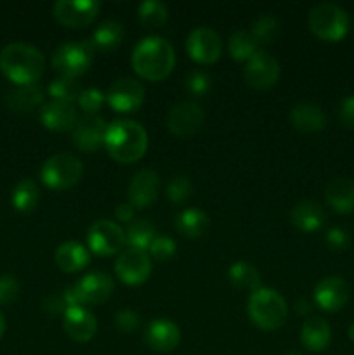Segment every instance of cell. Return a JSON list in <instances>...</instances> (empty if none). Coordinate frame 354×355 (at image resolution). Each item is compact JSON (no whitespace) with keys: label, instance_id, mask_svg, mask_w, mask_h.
I'll return each mask as SVG.
<instances>
[{"label":"cell","instance_id":"1","mask_svg":"<svg viewBox=\"0 0 354 355\" xmlns=\"http://www.w3.org/2000/svg\"><path fill=\"white\" fill-rule=\"evenodd\" d=\"M132 68L149 82L165 80L176 66V52L169 40L156 35L142 38L132 51Z\"/></svg>","mask_w":354,"mask_h":355},{"label":"cell","instance_id":"2","mask_svg":"<svg viewBox=\"0 0 354 355\" xmlns=\"http://www.w3.org/2000/svg\"><path fill=\"white\" fill-rule=\"evenodd\" d=\"M44 68V54L30 44L14 42L0 51V71L16 87L37 85Z\"/></svg>","mask_w":354,"mask_h":355},{"label":"cell","instance_id":"3","mask_svg":"<svg viewBox=\"0 0 354 355\" xmlns=\"http://www.w3.org/2000/svg\"><path fill=\"white\" fill-rule=\"evenodd\" d=\"M108 155L118 163H135L148 149V134L144 127L134 120H115L108 125L104 135Z\"/></svg>","mask_w":354,"mask_h":355},{"label":"cell","instance_id":"4","mask_svg":"<svg viewBox=\"0 0 354 355\" xmlns=\"http://www.w3.org/2000/svg\"><path fill=\"white\" fill-rule=\"evenodd\" d=\"M246 312L257 328L262 331H274L287 321L288 305L276 290L260 286L259 290L250 293Z\"/></svg>","mask_w":354,"mask_h":355},{"label":"cell","instance_id":"5","mask_svg":"<svg viewBox=\"0 0 354 355\" xmlns=\"http://www.w3.org/2000/svg\"><path fill=\"white\" fill-rule=\"evenodd\" d=\"M309 28L318 38L325 42H339L349 30V16L337 3H316L309 10Z\"/></svg>","mask_w":354,"mask_h":355},{"label":"cell","instance_id":"6","mask_svg":"<svg viewBox=\"0 0 354 355\" xmlns=\"http://www.w3.org/2000/svg\"><path fill=\"white\" fill-rule=\"evenodd\" d=\"M83 175V165L80 158L69 153H58L42 165L40 179L49 189L62 191L76 186Z\"/></svg>","mask_w":354,"mask_h":355},{"label":"cell","instance_id":"7","mask_svg":"<svg viewBox=\"0 0 354 355\" xmlns=\"http://www.w3.org/2000/svg\"><path fill=\"white\" fill-rule=\"evenodd\" d=\"M94 47L89 40H71L59 45L52 54V66L61 75L78 78L92 66Z\"/></svg>","mask_w":354,"mask_h":355},{"label":"cell","instance_id":"8","mask_svg":"<svg viewBox=\"0 0 354 355\" xmlns=\"http://www.w3.org/2000/svg\"><path fill=\"white\" fill-rule=\"evenodd\" d=\"M89 250L97 257L117 255L125 245V231L117 222L101 218L89 227L87 232Z\"/></svg>","mask_w":354,"mask_h":355},{"label":"cell","instance_id":"9","mask_svg":"<svg viewBox=\"0 0 354 355\" xmlns=\"http://www.w3.org/2000/svg\"><path fill=\"white\" fill-rule=\"evenodd\" d=\"M99 9L101 3L97 0H59L52 7V12L59 24L71 30H80L94 23Z\"/></svg>","mask_w":354,"mask_h":355},{"label":"cell","instance_id":"10","mask_svg":"<svg viewBox=\"0 0 354 355\" xmlns=\"http://www.w3.org/2000/svg\"><path fill=\"white\" fill-rule=\"evenodd\" d=\"M186 51L198 64H214L222 54L221 37L212 28L198 26L187 35Z\"/></svg>","mask_w":354,"mask_h":355},{"label":"cell","instance_id":"11","mask_svg":"<svg viewBox=\"0 0 354 355\" xmlns=\"http://www.w3.org/2000/svg\"><path fill=\"white\" fill-rule=\"evenodd\" d=\"M243 78L252 89H271V87L276 85L278 78H280V64L269 52L259 49L246 61L245 69H243Z\"/></svg>","mask_w":354,"mask_h":355},{"label":"cell","instance_id":"12","mask_svg":"<svg viewBox=\"0 0 354 355\" xmlns=\"http://www.w3.org/2000/svg\"><path fill=\"white\" fill-rule=\"evenodd\" d=\"M106 103L117 113H135L144 103V87L134 78H118L108 89Z\"/></svg>","mask_w":354,"mask_h":355},{"label":"cell","instance_id":"13","mask_svg":"<svg viewBox=\"0 0 354 355\" xmlns=\"http://www.w3.org/2000/svg\"><path fill=\"white\" fill-rule=\"evenodd\" d=\"M115 272L124 284L128 286H139L146 283L151 274V260L146 252L128 248L118 255L115 262Z\"/></svg>","mask_w":354,"mask_h":355},{"label":"cell","instance_id":"14","mask_svg":"<svg viewBox=\"0 0 354 355\" xmlns=\"http://www.w3.org/2000/svg\"><path fill=\"white\" fill-rule=\"evenodd\" d=\"M205 113L200 104L184 101L172 106L167 116V127L176 137H191L203 127Z\"/></svg>","mask_w":354,"mask_h":355},{"label":"cell","instance_id":"15","mask_svg":"<svg viewBox=\"0 0 354 355\" xmlns=\"http://www.w3.org/2000/svg\"><path fill=\"white\" fill-rule=\"evenodd\" d=\"M106 121L99 114H85L78 118L71 130V141L76 149L83 153H96L104 146L106 135Z\"/></svg>","mask_w":354,"mask_h":355},{"label":"cell","instance_id":"16","mask_svg":"<svg viewBox=\"0 0 354 355\" xmlns=\"http://www.w3.org/2000/svg\"><path fill=\"white\" fill-rule=\"evenodd\" d=\"M75 291L78 295L80 304L83 305H101L113 295L115 283L110 274L94 270L85 274L80 281H76Z\"/></svg>","mask_w":354,"mask_h":355},{"label":"cell","instance_id":"17","mask_svg":"<svg viewBox=\"0 0 354 355\" xmlns=\"http://www.w3.org/2000/svg\"><path fill=\"white\" fill-rule=\"evenodd\" d=\"M160 194V177L155 170H139L128 184V203L135 210L151 207Z\"/></svg>","mask_w":354,"mask_h":355},{"label":"cell","instance_id":"18","mask_svg":"<svg viewBox=\"0 0 354 355\" xmlns=\"http://www.w3.org/2000/svg\"><path fill=\"white\" fill-rule=\"evenodd\" d=\"M144 343L151 350L160 354L172 352L180 343V329L170 319H153L144 331Z\"/></svg>","mask_w":354,"mask_h":355},{"label":"cell","instance_id":"19","mask_svg":"<svg viewBox=\"0 0 354 355\" xmlns=\"http://www.w3.org/2000/svg\"><path fill=\"white\" fill-rule=\"evenodd\" d=\"M314 304L326 312H337L349 300V286L340 276L323 277L314 288Z\"/></svg>","mask_w":354,"mask_h":355},{"label":"cell","instance_id":"20","mask_svg":"<svg viewBox=\"0 0 354 355\" xmlns=\"http://www.w3.org/2000/svg\"><path fill=\"white\" fill-rule=\"evenodd\" d=\"M62 329L73 342L85 343L97 333V321L85 307H71L62 314Z\"/></svg>","mask_w":354,"mask_h":355},{"label":"cell","instance_id":"21","mask_svg":"<svg viewBox=\"0 0 354 355\" xmlns=\"http://www.w3.org/2000/svg\"><path fill=\"white\" fill-rule=\"evenodd\" d=\"M40 121L45 128L52 132L73 130L78 121V113H76L75 104L49 101L40 107Z\"/></svg>","mask_w":354,"mask_h":355},{"label":"cell","instance_id":"22","mask_svg":"<svg viewBox=\"0 0 354 355\" xmlns=\"http://www.w3.org/2000/svg\"><path fill=\"white\" fill-rule=\"evenodd\" d=\"M325 200L337 214L354 211V182L347 177L332 179L325 187Z\"/></svg>","mask_w":354,"mask_h":355},{"label":"cell","instance_id":"23","mask_svg":"<svg viewBox=\"0 0 354 355\" xmlns=\"http://www.w3.org/2000/svg\"><path fill=\"white\" fill-rule=\"evenodd\" d=\"M290 220L298 231L314 232L321 229L326 222V214L323 207L316 201H298L290 211Z\"/></svg>","mask_w":354,"mask_h":355},{"label":"cell","instance_id":"24","mask_svg":"<svg viewBox=\"0 0 354 355\" xmlns=\"http://www.w3.org/2000/svg\"><path fill=\"white\" fill-rule=\"evenodd\" d=\"M56 266L66 274H75L85 269L90 262L89 250L76 241H66L58 246L54 253Z\"/></svg>","mask_w":354,"mask_h":355},{"label":"cell","instance_id":"25","mask_svg":"<svg viewBox=\"0 0 354 355\" xmlns=\"http://www.w3.org/2000/svg\"><path fill=\"white\" fill-rule=\"evenodd\" d=\"M332 342V328L323 318L305 319L301 328V343L309 352H323Z\"/></svg>","mask_w":354,"mask_h":355},{"label":"cell","instance_id":"26","mask_svg":"<svg viewBox=\"0 0 354 355\" xmlns=\"http://www.w3.org/2000/svg\"><path fill=\"white\" fill-rule=\"evenodd\" d=\"M290 121L298 132L312 134V132H319L326 127V114L316 104L301 103L292 107Z\"/></svg>","mask_w":354,"mask_h":355},{"label":"cell","instance_id":"27","mask_svg":"<svg viewBox=\"0 0 354 355\" xmlns=\"http://www.w3.org/2000/svg\"><path fill=\"white\" fill-rule=\"evenodd\" d=\"M6 103L14 113H31L38 106H44V90L38 85L14 87L7 92Z\"/></svg>","mask_w":354,"mask_h":355},{"label":"cell","instance_id":"28","mask_svg":"<svg viewBox=\"0 0 354 355\" xmlns=\"http://www.w3.org/2000/svg\"><path fill=\"white\" fill-rule=\"evenodd\" d=\"M174 225H176V231L180 236L196 239L207 232L208 225H210V218L205 211L198 210V208H186V210L177 215Z\"/></svg>","mask_w":354,"mask_h":355},{"label":"cell","instance_id":"29","mask_svg":"<svg viewBox=\"0 0 354 355\" xmlns=\"http://www.w3.org/2000/svg\"><path fill=\"white\" fill-rule=\"evenodd\" d=\"M124 24H120L118 21H104V23H101L99 26L94 30L89 42L94 47V51L111 52L124 42Z\"/></svg>","mask_w":354,"mask_h":355},{"label":"cell","instance_id":"30","mask_svg":"<svg viewBox=\"0 0 354 355\" xmlns=\"http://www.w3.org/2000/svg\"><path fill=\"white\" fill-rule=\"evenodd\" d=\"M229 283L236 288V290H248L255 291L260 288V274L252 263L245 262V260H238L233 263L228 270Z\"/></svg>","mask_w":354,"mask_h":355},{"label":"cell","instance_id":"31","mask_svg":"<svg viewBox=\"0 0 354 355\" xmlns=\"http://www.w3.org/2000/svg\"><path fill=\"white\" fill-rule=\"evenodd\" d=\"M12 207L16 208L21 214H30L37 208L38 201H40V191L38 186L35 184V180L31 179H23L16 184L12 191Z\"/></svg>","mask_w":354,"mask_h":355},{"label":"cell","instance_id":"32","mask_svg":"<svg viewBox=\"0 0 354 355\" xmlns=\"http://www.w3.org/2000/svg\"><path fill=\"white\" fill-rule=\"evenodd\" d=\"M155 238V225L149 220H144V218L132 220L130 224H128L127 231H125V243H127L130 248L141 250V252H146Z\"/></svg>","mask_w":354,"mask_h":355},{"label":"cell","instance_id":"33","mask_svg":"<svg viewBox=\"0 0 354 355\" xmlns=\"http://www.w3.org/2000/svg\"><path fill=\"white\" fill-rule=\"evenodd\" d=\"M228 51L236 61H248L259 51V42L250 30H238L229 37Z\"/></svg>","mask_w":354,"mask_h":355},{"label":"cell","instance_id":"34","mask_svg":"<svg viewBox=\"0 0 354 355\" xmlns=\"http://www.w3.org/2000/svg\"><path fill=\"white\" fill-rule=\"evenodd\" d=\"M137 16L142 26L149 28V30H156V28H162L167 23L169 9H167L165 3L158 2V0H144V2L139 3Z\"/></svg>","mask_w":354,"mask_h":355},{"label":"cell","instance_id":"35","mask_svg":"<svg viewBox=\"0 0 354 355\" xmlns=\"http://www.w3.org/2000/svg\"><path fill=\"white\" fill-rule=\"evenodd\" d=\"M47 94L52 97V101L75 104L78 101L80 94H82V89H80V83L76 82V78L59 75L58 78L49 83Z\"/></svg>","mask_w":354,"mask_h":355},{"label":"cell","instance_id":"36","mask_svg":"<svg viewBox=\"0 0 354 355\" xmlns=\"http://www.w3.org/2000/svg\"><path fill=\"white\" fill-rule=\"evenodd\" d=\"M280 21L276 19L271 14H264V16H259L255 21H253L250 31L253 33L255 40L259 42V45H269L273 44L274 40L280 35Z\"/></svg>","mask_w":354,"mask_h":355},{"label":"cell","instance_id":"37","mask_svg":"<svg viewBox=\"0 0 354 355\" xmlns=\"http://www.w3.org/2000/svg\"><path fill=\"white\" fill-rule=\"evenodd\" d=\"M167 198H169L172 203L180 205L184 201H187V198L193 193V184H191V179L186 175H177L174 179L169 180L167 184Z\"/></svg>","mask_w":354,"mask_h":355},{"label":"cell","instance_id":"38","mask_svg":"<svg viewBox=\"0 0 354 355\" xmlns=\"http://www.w3.org/2000/svg\"><path fill=\"white\" fill-rule=\"evenodd\" d=\"M184 87H186V90L191 96L201 97L208 94V90L212 89V78L207 71L194 69V71L187 73L186 80H184Z\"/></svg>","mask_w":354,"mask_h":355},{"label":"cell","instance_id":"39","mask_svg":"<svg viewBox=\"0 0 354 355\" xmlns=\"http://www.w3.org/2000/svg\"><path fill=\"white\" fill-rule=\"evenodd\" d=\"M149 255L156 260V262H167V260L174 259L177 252L176 241L169 236H156L149 245Z\"/></svg>","mask_w":354,"mask_h":355},{"label":"cell","instance_id":"40","mask_svg":"<svg viewBox=\"0 0 354 355\" xmlns=\"http://www.w3.org/2000/svg\"><path fill=\"white\" fill-rule=\"evenodd\" d=\"M104 101H106V94L101 92L99 89H83L76 103L85 114H97Z\"/></svg>","mask_w":354,"mask_h":355},{"label":"cell","instance_id":"41","mask_svg":"<svg viewBox=\"0 0 354 355\" xmlns=\"http://www.w3.org/2000/svg\"><path fill=\"white\" fill-rule=\"evenodd\" d=\"M115 326L124 335H130V333L139 329L141 318H139L137 312L130 311V309H124V311H118L117 315H115Z\"/></svg>","mask_w":354,"mask_h":355},{"label":"cell","instance_id":"42","mask_svg":"<svg viewBox=\"0 0 354 355\" xmlns=\"http://www.w3.org/2000/svg\"><path fill=\"white\" fill-rule=\"evenodd\" d=\"M19 283L10 274L0 276V305H12L19 297Z\"/></svg>","mask_w":354,"mask_h":355},{"label":"cell","instance_id":"43","mask_svg":"<svg viewBox=\"0 0 354 355\" xmlns=\"http://www.w3.org/2000/svg\"><path fill=\"white\" fill-rule=\"evenodd\" d=\"M325 241L333 252H344L349 248L351 245V236L346 229L342 227H332L325 236Z\"/></svg>","mask_w":354,"mask_h":355},{"label":"cell","instance_id":"44","mask_svg":"<svg viewBox=\"0 0 354 355\" xmlns=\"http://www.w3.org/2000/svg\"><path fill=\"white\" fill-rule=\"evenodd\" d=\"M339 120L344 127L354 128V94L342 99L339 106Z\"/></svg>","mask_w":354,"mask_h":355},{"label":"cell","instance_id":"45","mask_svg":"<svg viewBox=\"0 0 354 355\" xmlns=\"http://www.w3.org/2000/svg\"><path fill=\"white\" fill-rule=\"evenodd\" d=\"M44 311L47 312V314H65L66 311H68V304H66L65 297L61 295H52V297H49L47 300L44 302Z\"/></svg>","mask_w":354,"mask_h":355},{"label":"cell","instance_id":"46","mask_svg":"<svg viewBox=\"0 0 354 355\" xmlns=\"http://www.w3.org/2000/svg\"><path fill=\"white\" fill-rule=\"evenodd\" d=\"M134 215L135 208L130 203H120L117 207V210H115V217H117L118 222H128L130 224L134 220Z\"/></svg>","mask_w":354,"mask_h":355},{"label":"cell","instance_id":"47","mask_svg":"<svg viewBox=\"0 0 354 355\" xmlns=\"http://www.w3.org/2000/svg\"><path fill=\"white\" fill-rule=\"evenodd\" d=\"M295 311H297V314L307 315L309 311H311V304H309V300H305V298H298V300L295 302Z\"/></svg>","mask_w":354,"mask_h":355},{"label":"cell","instance_id":"48","mask_svg":"<svg viewBox=\"0 0 354 355\" xmlns=\"http://www.w3.org/2000/svg\"><path fill=\"white\" fill-rule=\"evenodd\" d=\"M3 333H6V319H3L2 312H0V338L3 336Z\"/></svg>","mask_w":354,"mask_h":355},{"label":"cell","instance_id":"49","mask_svg":"<svg viewBox=\"0 0 354 355\" xmlns=\"http://www.w3.org/2000/svg\"><path fill=\"white\" fill-rule=\"evenodd\" d=\"M349 338H351V342L354 343V322L349 326Z\"/></svg>","mask_w":354,"mask_h":355},{"label":"cell","instance_id":"50","mask_svg":"<svg viewBox=\"0 0 354 355\" xmlns=\"http://www.w3.org/2000/svg\"><path fill=\"white\" fill-rule=\"evenodd\" d=\"M285 355H301V354H295V352H290V354H285Z\"/></svg>","mask_w":354,"mask_h":355}]
</instances>
